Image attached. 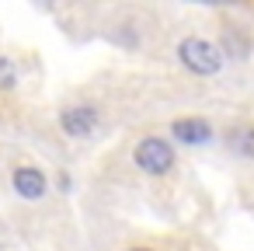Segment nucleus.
<instances>
[{
    "instance_id": "1",
    "label": "nucleus",
    "mask_w": 254,
    "mask_h": 251,
    "mask_svg": "<svg viewBox=\"0 0 254 251\" xmlns=\"http://www.w3.org/2000/svg\"><path fill=\"white\" fill-rule=\"evenodd\" d=\"M178 60L195 77H212V74L223 70V49L216 42L202 39V35H185L178 42Z\"/></svg>"
},
{
    "instance_id": "4",
    "label": "nucleus",
    "mask_w": 254,
    "mask_h": 251,
    "mask_svg": "<svg viewBox=\"0 0 254 251\" xmlns=\"http://www.w3.org/2000/svg\"><path fill=\"white\" fill-rule=\"evenodd\" d=\"M98 108L94 105H70L60 112V129L70 136V140H87L94 129H98Z\"/></svg>"
},
{
    "instance_id": "2",
    "label": "nucleus",
    "mask_w": 254,
    "mask_h": 251,
    "mask_svg": "<svg viewBox=\"0 0 254 251\" xmlns=\"http://www.w3.org/2000/svg\"><path fill=\"white\" fill-rule=\"evenodd\" d=\"M132 164L150 174V178H160V174H171L174 167V147L164 140V136H143L136 147H132Z\"/></svg>"
},
{
    "instance_id": "5",
    "label": "nucleus",
    "mask_w": 254,
    "mask_h": 251,
    "mask_svg": "<svg viewBox=\"0 0 254 251\" xmlns=\"http://www.w3.org/2000/svg\"><path fill=\"white\" fill-rule=\"evenodd\" d=\"M171 136H174L178 143L195 147V143H209V140H212V126H209V119L185 115V119H174V122H171Z\"/></svg>"
},
{
    "instance_id": "6",
    "label": "nucleus",
    "mask_w": 254,
    "mask_h": 251,
    "mask_svg": "<svg viewBox=\"0 0 254 251\" xmlns=\"http://www.w3.org/2000/svg\"><path fill=\"white\" fill-rule=\"evenodd\" d=\"M226 143H230L233 154L254 161V122H237V126L226 133Z\"/></svg>"
},
{
    "instance_id": "3",
    "label": "nucleus",
    "mask_w": 254,
    "mask_h": 251,
    "mask_svg": "<svg viewBox=\"0 0 254 251\" xmlns=\"http://www.w3.org/2000/svg\"><path fill=\"white\" fill-rule=\"evenodd\" d=\"M11 185H14V192H18L25 202H39V199H46V192H49V178H46V171H42L39 164H14Z\"/></svg>"
},
{
    "instance_id": "8",
    "label": "nucleus",
    "mask_w": 254,
    "mask_h": 251,
    "mask_svg": "<svg viewBox=\"0 0 254 251\" xmlns=\"http://www.w3.org/2000/svg\"><path fill=\"white\" fill-rule=\"evenodd\" d=\"M129 251H153V248H143V244H136V248H129Z\"/></svg>"
},
{
    "instance_id": "7",
    "label": "nucleus",
    "mask_w": 254,
    "mask_h": 251,
    "mask_svg": "<svg viewBox=\"0 0 254 251\" xmlns=\"http://www.w3.org/2000/svg\"><path fill=\"white\" fill-rule=\"evenodd\" d=\"M18 87V67H14V60H7V56H0V91H14Z\"/></svg>"
}]
</instances>
